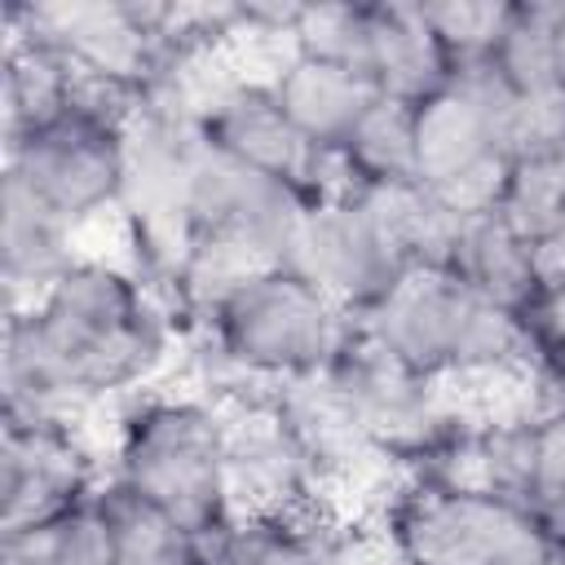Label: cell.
Here are the masks:
<instances>
[{
    "instance_id": "obj_1",
    "label": "cell",
    "mask_w": 565,
    "mask_h": 565,
    "mask_svg": "<svg viewBox=\"0 0 565 565\" xmlns=\"http://www.w3.org/2000/svg\"><path fill=\"white\" fill-rule=\"evenodd\" d=\"M181 318L124 265L75 260L26 313H4V424H75L150 388L177 358Z\"/></svg>"
},
{
    "instance_id": "obj_2",
    "label": "cell",
    "mask_w": 565,
    "mask_h": 565,
    "mask_svg": "<svg viewBox=\"0 0 565 565\" xmlns=\"http://www.w3.org/2000/svg\"><path fill=\"white\" fill-rule=\"evenodd\" d=\"M124 486L159 503L194 539L230 521L221 415L172 388H141L115 415V468Z\"/></svg>"
},
{
    "instance_id": "obj_3",
    "label": "cell",
    "mask_w": 565,
    "mask_h": 565,
    "mask_svg": "<svg viewBox=\"0 0 565 565\" xmlns=\"http://www.w3.org/2000/svg\"><path fill=\"white\" fill-rule=\"evenodd\" d=\"M207 327L247 371L265 380H296L327 371L353 318L305 274L274 265L230 296Z\"/></svg>"
},
{
    "instance_id": "obj_4",
    "label": "cell",
    "mask_w": 565,
    "mask_h": 565,
    "mask_svg": "<svg viewBox=\"0 0 565 565\" xmlns=\"http://www.w3.org/2000/svg\"><path fill=\"white\" fill-rule=\"evenodd\" d=\"M419 565H547L552 543L539 521L490 494L441 490L406 477L397 499L375 521Z\"/></svg>"
},
{
    "instance_id": "obj_5",
    "label": "cell",
    "mask_w": 565,
    "mask_h": 565,
    "mask_svg": "<svg viewBox=\"0 0 565 565\" xmlns=\"http://www.w3.org/2000/svg\"><path fill=\"white\" fill-rule=\"evenodd\" d=\"M322 375L349 402V411L358 415L366 437L402 463L424 459L441 441V433L459 419L446 411L437 380H428V375L411 371L402 358H393L371 331L358 327V318Z\"/></svg>"
},
{
    "instance_id": "obj_6",
    "label": "cell",
    "mask_w": 565,
    "mask_h": 565,
    "mask_svg": "<svg viewBox=\"0 0 565 565\" xmlns=\"http://www.w3.org/2000/svg\"><path fill=\"white\" fill-rule=\"evenodd\" d=\"M309 194L247 168L230 150H221L207 132L194 154V177H190V225L194 238L221 234L243 247H252L269 265H291L296 247L309 225Z\"/></svg>"
},
{
    "instance_id": "obj_7",
    "label": "cell",
    "mask_w": 565,
    "mask_h": 565,
    "mask_svg": "<svg viewBox=\"0 0 565 565\" xmlns=\"http://www.w3.org/2000/svg\"><path fill=\"white\" fill-rule=\"evenodd\" d=\"M119 137L124 132L66 106L57 124L40 128L26 141L4 146V172L26 181V190L75 230L88 216L119 203V177H124Z\"/></svg>"
},
{
    "instance_id": "obj_8",
    "label": "cell",
    "mask_w": 565,
    "mask_h": 565,
    "mask_svg": "<svg viewBox=\"0 0 565 565\" xmlns=\"http://www.w3.org/2000/svg\"><path fill=\"white\" fill-rule=\"evenodd\" d=\"M102 486L97 450L75 424H4L0 441V539L44 525Z\"/></svg>"
},
{
    "instance_id": "obj_9",
    "label": "cell",
    "mask_w": 565,
    "mask_h": 565,
    "mask_svg": "<svg viewBox=\"0 0 565 565\" xmlns=\"http://www.w3.org/2000/svg\"><path fill=\"white\" fill-rule=\"evenodd\" d=\"M225 428V494L234 516H278L327 494L309 455L274 411V393L256 402L212 406ZM331 499V494H327Z\"/></svg>"
},
{
    "instance_id": "obj_10",
    "label": "cell",
    "mask_w": 565,
    "mask_h": 565,
    "mask_svg": "<svg viewBox=\"0 0 565 565\" xmlns=\"http://www.w3.org/2000/svg\"><path fill=\"white\" fill-rule=\"evenodd\" d=\"M477 300L481 296L455 274L411 269L375 309L358 318V327L371 331L411 371L428 380H446L459 366V344Z\"/></svg>"
},
{
    "instance_id": "obj_11",
    "label": "cell",
    "mask_w": 565,
    "mask_h": 565,
    "mask_svg": "<svg viewBox=\"0 0 565 565\" xmlns=\"http://www.w3.org/2000/svg\"><path fill=\"white\" fill-rule=\"evenodd\" d=\"M287 269H296L313 287H322L349 318H362L366 309H375L402 282V274H411L388 252V243L375 234V225L366 221V212L353 199L313 203L305 238Z\"/></svg>"
},
{
    "instance_id": "obj_12",
    "label": "cell",
    "mask_w": 565,
    "mask_h": 565,
    "mask_svg": "<svg viewBox=\"0 0 565 565\" xmlns=\"http://www.w3.org/2000/svg\"><path fill=\"white\" fill-rule=\"evenodd\" d=\"M9 22L26 35L62 53L75 71L106 75L132 88H146L159 66V49L146 26L132 18L128 0H97V4H9Z\"/></svg>"
},
{
    "instance_id": "obj_13",
    "label": "cell",
    "mask_w": 565,
    "mask_h": 565,
    "mask_svg": "<svg viewBox=\"0 0 565 565\" xmlns=\"http://www.w3.org/2000/svg\"><path fill=\"white\" fill-rule=\"evenodd\" d=\"M79 260L75 252V230L53 216L26 181L4 172V194H0V278H4V313H26L35 309L57 278Z\"/></svg>"
},
{
    "instance_id": "obj_14",
    "label": "cell",
    "mask_w": 565,
    "mask_h": 565,
    "mask_svg": "<svg viewBox=\"0 0 565 565\" xmlns=\"http://www.w3.org/2000/svg\"><path fill=\"white\" fill-rule=\"evenodd\" d=\"M203 132L230 150L234 159H243L256 172H269L296 190L309 194V172L318 159V146L287 119V110L278 106L274 88L265 84H238L221 110L203 124ZM313 203V199H309Z\"/></svg>"
},
{
    "instance_id": "obj_15",
    "label": "cell",
    "mask_w": 565,
    "mask_h": 565,
    "mask_svg": "<svg viewBox=\"0 0 565 565\" xmlns=\"http://www.w3.org/2000/svg\"><path fill=\"white\" fill-rule=\"evenodd\" d=\"M450 53L433 35L419 4H366V75L393 102L424 106L450 84Z\"/></svg>"
},
{
    "instance_id": "obj_16",
    "label": "cell",
    "mask_w": 565,
    "mask_h": 565,
    "mask_svg": "<svg viewBox=\"0 0 565 565\" xmlns=\"http://www.w3.org/2000/svg\"><path fill=\"white\" fill-rule=\"evenodd\" d=\"M274 97L287 110V119L313 146H344L349 132L358 128V119L384 93L362 71H349V66H335V62L296 57L287 66V75L274 84Z\"/></svg>"
},
{
    "instance_id": "obj_17",
    "label": "cell",
    "mask_w": 565,
    "mask_h": 565,
    "mask_svg": "<svg viewBox=\"0 0 565 565\" xmlns=\"http://www.w3.org/2000/svg\"><path fill=\"white\" fill-rule=\"evenodd\" d=\"M71 62L4 18V146L57 124L71 102Z\"/></svg>"
},
{
    "instance_id": "obj_18",
    "label": "cell",
    "mask_w": 565,
    "mask_h": 565,
    "mask_svg": "<svg viewBox=\"0 0 565 565\" xmlns=\"http://www.w3.org/2000/svg\"><path fill=\"white\" fill-rule=\"evenodd\" d=\"M455 278H463L477 296L512 313H530L534 300L543 296L539 274H534V243L521 238L499 212L468 221L459 256H455Z\"/></svg>"
},
{
    "instance_id": "obj_19",
    "label": "cell",
    "mask_w": 565,
    "mask_h": 565,
    "mask_svg": "<svg viewBox=\"0 0 565 565\" xmlns=\"http://www.w3.org/2000/svg\"><path fill=\"white\" fill-rule=\"evenodd\" d=\"M93 499L115 534L119 565H203L199 539L181 521H172L159 503H150L132 486H124L115 472L102 477Z\"/></svg>"
},
{
    "instance_id": "obj_20",
    "label": "cell",
    "mask_w": 565,
    "mask_h": 565,
    "mask_svg": "<svg viewBox=\"0 0 565 565\" xmlns=\"http://www.w3.org/2000/svg\"><path fill=\"white\" fill-rule=\"evenodd\" d=\"M490 150H503L494 124L481 110H472L459 93L441 88L437 97L415 106V159H419L424 185L455 177L459 168L477 163Z\"/></svg>"
},
{
    "instance_id": "obj_21",
    "label": "cell",
    "mask_w": 565,
    "mask_h": 565,
    "mask_svg": "<svg viewBox=\"0 0 565 565\" xmlns=\"http://www.w3.org/2000/svg\"><path fill=\"white\" fill-rule=\"evenodd\" d=\"M0 561H13V565H119L115 534H110L97 499H84L79 508L62 512L44 525H31L22 534H4Z\"/></svg>"
},
{
    "instance_id": "obj_22",
    "label": "cell",
    "mask_w": 565,
    "mask_h": 565,
    "mask_svg": "<svg viewBox=\"0 0 565 565\" xmlns=\"http://www.w3.org/2000/svg\"><path fill=\"white\" fill-rule=\"evenodd\" d=\"M366 181H419L415 159V106L380 97L344 141Z\"/></svg>"
},
{
    "instance_id": "obj_23",
    "label": "cell",
    "mask_w": 565,
    "mask_h": 565,
    "mask_svg": "<svg viewBox=\"0 0 565 565\" xmlns=\"http://www.w3.org/2000/svg\"><path fill=\"white\" fill-rule=\"evenodd\" d=\"M499 216L530 243H539L565 216V146L547 150V154L512 159V177H508Z\"/></svg>"
},
{
    "instance_id": "obj_24",
    "label": "cell",
    "mask_w": 565,
    "mask_h": 565,
    "mask_svg": "<svg viewBox=\"0 0 565 565\" xmlns=\"http://www.w3.org/2000/svg\"><path fill=\"white\" fill-rule=\"evenodd\" d=\"M494 62L521 97L543 93V88H561L556 84V57H552V0L512 4V18H508L499 49H494Z\"/></svg>"
},
{
    "instance_id": "obj_25",
    "label": "cell",
    "mask_w": 565,
    "mask_h": 565,
    "mask_svg": "<svg viewBox=\"0 0 565 565\" xmlns=\"http://www.w3.org/2000/svg\"><path fill=\"white\" fill-rule=\"evenodd\" d=\"M534 419H490L481 424V459H486V494L530 512L534 494Z\"/></svg>"
},
{
    "instance_id": "obj_26",
    "label": "cell",
    "mask_w": 565,
    "mask_h": 565,
    "mask_svg": "<svg viewBox=\"0 0 565 565\" xmlns=\"http://www.w3.org/2000/svg\"><path fill=\"white\" fill-rule=\"evenodd\" d=\"M291 35L300 57L335 62L366 75V4H300Z\"/></svg>"
},
{
    "instance_id": "obj_27",
    "label": "cell",
    "mask_w": 565,
    "mask_h": 565,
    "mask_svg": "<svg viewBox=\"0 0 565 565\" xmlns=\"http://www.w3.org/2000/svg\"><path fill=\"white\" fill-rule=\"evenodd\" d=\"M419 9L428 18L433 35L441 40V49L450 53V62L490 57L512 18V4H503V0H433Z\"/></svg>"
},
{
    "instance_id": "obj_28",
    "label": "cell",
    "mask_w": 565,
    "mask_h": 565,
    "mask_svg": "<svg viewBox=\"0 0 565 565\" xmlns=\"http://www.w3.org/2000/svg\"><path fill=\"white\" fill-rule=\"evenodd\" d=\"M508 177H512V154H508V150H490V154H481L477 163L459 168L455 177L428 185V194H433L441 207H450L455 216L477 221V216H490V212L503 207Z\"/></svg>"
},
{
    "instance_id": "obj_29",
    "label": "cell",
    "mask_w": 565,
    "mask_h": 565,
    "mask_svg": "<svg viewBox=\"0 0 565 565\" xmlns=\"http://www.w3.org/2000/svg\"><path fill=\"white\" fill-rule=\"evenodd\" d=\"M565 146V88H543V93H525L516 102V115L508 124L503 150L512 159L525 154H547Z\"/></svg>"
},
{
    "instance_id": "obj_30",
    "label": "cell",
    "mask_w": 565,
    "mask_h": 565,
    "mask_svg": "<svg viewBox=\"0 0 565 565\" xmlns=\"http://www.w3.org/2000/svg\"><path fill=\"white\" fill-rule=\"evenodd\" d=\"M565 512V415L539 419L534 428V494L530 516L547 521Z\"/></svg>"
},
{
    "instance_id": "obj_31",
    "label": "cell",
    "mask_w": 565,
    "mask_h": 565,
    "mask_svg": "<svg viewBox=\"0 0 565 565\" xmlns=\"http://www.w3.org/2000/svg\"><path fill=\"white\" fill-rule=\"evenodd\" d=\"M525 318H530V331H534L539 353L565 375V287L561 291H543Z\"/></svg>"
},
{
    "instance_id": "obj_32",
    "label": "cell",
    "mask_w": 565,
    "mask_h": 565,
    "mask_svg": "<svg viewBox=\"0 0 565 565\" xmlns=\"http://www.w3.org/2000/svg\"><path fill=\"white\" fill-rule=\"evenodd\" d=\"M534 274L543 291H561L565 287V216L534 243Z\"/></svg>"
},
{
    "instance_id": "obj_33",
    "label": "cell",
    "mask_w": 565,
    "mask_h": 565,
    "mask_svg": "<svg viewBox=\"0 0 565 565\" xmlns=\"http://www.w3.org/2000/svg\"><path fill=\"white\" fill-rule=\"evenodd\" d=\"M552 57H556V84L565 88V0H552Z\"/></svg>"
},
{
    "instance_id": "obj_34",
    "label": "cell",
    "mask_w": 565,
    "mask_h": 565,
    "mask_svg": "<svg viewBox=\"0 0 565 565\" xmlns=\"http://www.w3.org/2000/svg\"><path fill=\"white\" fill-rule=\"evenodd\" d=\"M0 565H13V561H0Z\"/></svg>"
}]
</instances>
